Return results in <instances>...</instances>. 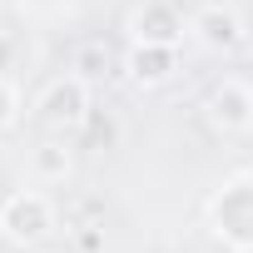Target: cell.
<instances>
[{"instance_id":"4","label":"cell","mask_w":253,"mask_h":253,"mask_svg":"<svg viewBox=\"0 0 253 253\" xmlns=\"http://www.w3.org/2000/svg\"><path fill=\"white\" fill-rule=\"evenodd\" d=\"M194 30L209 40V45H238V15L233 10H218V5H209V10H199V20H194Z\"/></svg>"},{"instance_id":"2","label":"cell","mask_w":253,"mask_h":253,"mask_svg":"<svg viewBox=\"0 0 253 253\" xmlns=\"http://www.w3.org/2000/svg\"><path fill=\"white\" fill-rule=\"evenodd\" d=\"M209 114H213L218 124H228V129H238V124L253 119V94H248L243 84H223V89H213Z\"/></svg>"},{"instance_id":"5","label":"cell","mask_w":253,"mask_h":253,"mask_svg":"<svg viewBox=\"0 0 253 253\" xmlns=\"http://www.w3.org/2000/svg\"><path fill=\"white\" fill-rule=\"evenodd\" d=\"M164 65H169V50H139V55H134V75H139V80H164V75H169Z\"/></svg>"},{"instance_id":"1","label":"cell","mask_w":253,"mask_h":253,"mask_svg":"<svg viewBox=\"0 0 253 253\" xmlns=\"http://www.w3.org/2000/svg\"><path fill=\"white\" fill-rule=\"evenodd\" d=\"M0 228H5L15 243H30V238H40L50 228V204L40 194H15L5 204V213H0Z\"/></svg>"},{"instance_id":"3","label":"cell","mask_w":253,"mask_h":253,"mask_svg":"<svg viewBox=\"0 0 253 253\" xmlns=\"http://www.w3.org/2000/svg\"><path fill=\"white\" fill-rule=\"evenodd\" d=\"M45 119L50 124H80L84 119V84L80 80H65L45 94Z\"/></svg>"},{"instance_id":"6","label":"cell","mask_w":253,"mask_h":253,"mask_svg":"<svg viewBox=\"0 0 253 253\" xmlns=\"http://www.w3.org/2000/svg\"><path fill=\"white\" fill-rule=\"evenodd\" d=\"M10 114H15V94H10V84L0 80V129L10 124Z\"/></svg>"}]
</instances>
